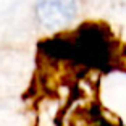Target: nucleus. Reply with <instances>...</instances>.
Listing matches in <instances>:
<instances>
[{"mask_svg": "<svg viewBox=\"0 0 126 126\" xmlns=\"http://www.w3.org/2000/svg\"><path fill=\"white\" fill-rule=\"evenodd\" d=\"M81 13L79 0H36L34 18L47 31H60L78 19Z\"/></svg>", "mask_w": 126, "mask_h": 126, "instance_id": "1", "label": "nucleus"}]
</instances>
